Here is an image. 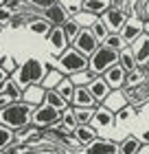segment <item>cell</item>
Masks as SVG:
<instances>
[{"instance_id":"1","label":"cell","mask_w":149,"mask_h":154,"mask_svg":"<svg viewBox=\"0 0 149 154\" xmlns=\"http://www.w3.org/2000/svg\"><path fill=\"white\" fill-rule=\"evenodd\" d=\"M31 112H33V103L24 99H16L7 108L0 110V123H4L11 130H20L22 125L31 123Z\"/></svg>"},{"instance_id":"2","label":"cell","mask_w":149,"mask_h":154,"mask_svg":"<svg viewBox=\"0 0 149 154\" xmlns=\"http://www.w3.org/2000/svg\"><path fill=\"white\" fill-rule=\"evenodd\" d=\"M48 66H51V64H44V62L31 57V60H26L24 64H20L16 71H13L11 77L18 82V86L24 90L26 86H31V84H40L42 79H44Z\"/></svg>"},{"instance_id":"3","label":"cell","mask_w":149,"mask_h":154,"mask_svg":"<svg viewBox=\"0 0 149 154\" xmlns=\"http://www.w3.org/2000/svg\"><path fill=\"white\" fill-rule=\"evenodd\" d=\"M57 68L64 75H75L79 71H86L88 68V55L70 44L64 53L57 55Z\"/></svg>"},{"instance_id":"4","label":"cell","mask_w":149,"mask_h":154,"mask_svg":"<svg viewBox=\"0 0 149 154\" xmlns=\"http://www.w3.org/2000/svg\"><path fill=\"white\" fill-rule=\"evenodd\" d=\"M118 62V51L116 48H110L108 44H99L94 51H92V55L88 57V68L94 75H103L112 64H116Z\"/></svg>"},{"instance_id":"5","label":"cell","mask_w":149,"mask_h":154,"mask_svg":"<svg viewBox=\"0 0 149 154\" xmlns=\"http://www.w3.org/2000/svg\"><path fill=\"white\" fill-rule=\"evenodd\" d=\"M31 123H33L37 130H46V128H53V125H59V123H61V110L48 106V103L33 106Z\"/></svg>"},{"instance_id":"6","label":"cell","mask_w":149,"mask_h":154,"mask_svg":"<svg viewBox=\"0 0 149 154\" xmlns=\"http://www.w3.org/2000/svg\"><path fill=\"white\" fill-rule=\"evenodd\" d=\"M70 44H73L75 48H79L81 53H86L88 57H90L92 51H94V48H97L99 44H101V40H99V38L94 35V33H92L90 26H81V31L75 35V40L70 42Z\"/></svg>"},{"instance_id":"7","label":"cell","mask_w":149,"mask_h":154,"mask_svg":"<svg viewBox=\"0 0 149 154\" xmlns=\"http://www.w3.org/2000/svg\"><path fill=\"white\" fill-rule=\"evenodd\" d=\"M143 33H145V20L140 18V16H130V18L125 20V24L121 26V35L125 38L127 44L136 42Z\"/></svg>"},{"instance_id":"8","label":"cell","mask_w":149,"mask_h":154,"mask_svg":"<svg viewBox=\"0 0 149 154\" xmlns=\"http://www.w3.org/2000/svg\"><path fill=\"white\" fill-rule=\"evenodd\" d=\"M42 16H44L53 26H61V24L70 18V13H68V9L59 2V0H55L53 5H48L46 9H42Z\"/></svg>"},{"instance_id":"9","label":"cell","mask_w":149,"mask_h":154,"mask_svg":"<svg viewBox=\"0 0 149 154\" xmlns=\"http://www.w3.org/2000/svg\"><path fill=\"white\" fill-rule=\"evenodd\" d=\"M116 121V115H114V110H110L108 106H99L94 108V115H92V125H94L97 130H108L112 128Z\"/></svg>"},{"instance_id":"10","label":"cell","mask_w":149,"mask_h":154,"mask_svg":"<svg viewBox=\"0 0 149 154\" xmlns=\"http://www.w3.org/2000/svg\"><path fill=\"white\" fill-rule=\"evenodd\" d=\"M46 40H48V44L53 48V55H59L70 46V40H68L66 33H64L61 26H53V29L46 33Z\"/></svg>"},{"instance_id":"11","label":"cell","mask_w":149,"mask_h":154,"mask_svg":"<svg viewBox=\"0 0 149 154\" xmlns=\"http://www.w3.org/2000/svg\"><path fill=\"white\" fill-rule=\"evenodd\" d=\"M101 20L105 22V26H108L110 31H121V26H123L125 20H127V13L121 9V7H110L108 11L101 13Z\"/></svg>"},{"instance_id":"12","label":"cell","mask_w":149,"mask_h":154,"mask_svg":"<svg viewBox=\"0 0 149 154\" xmlns=\"http://www.w3.org/2000/svg\"><path fill=\"white\" fill-rule=\"evenodd\" d=\"M70 106H75V108H97L99 101L92 97L88 86H75V95L70 99Z\"/></svg>"},{"instance_id":"13","label":"cell","mask_w":149,"mask_h":154,"mask_svg":"<svg viewBox=\"0 0 149 154\" xmlns=\"http://www.w3.org/2000/svg\"><path fill=\"white\" fill-rule=\"evenodd\" d=\"M125 77H127V71L118 64V62H116V64H112L108 71L103 73V79L108 82V86H110L112 90L123 88V86H125Z\"/></svg>"},{"instance_id":"14","label":"cell","mask_w":149,"mask_h":154,"mask_svg":"<svg viewBox=\"0 0 149 154\" xmlns=\"http://www.w3.org/2000/svg\"><path fill=\"white\" fill-rule=\"evenodd\" d=\"M132 51H134V57H136L138 66H147L149 64V33H143L136 42H132Z\"/></svg>"},{"instance_id":"15","label":"cell","mask_w":149,"mask_h":154,"mask_svg":"<svg viewBox=\"0 0 149 154\" xmlns=\"http://www.w3.org/2000/svg\"><path fill=\"white\" fill-rule=\"evenodd\" d=\"M73 134L77 137V143H79L81 148H86L88 143H92V141L99 137V130H97L92 123H79V125L73 130Z\"/></svg>"},{"instance_id":"16","label":"cell","mask_w":149,"mask_h":154,"mask_svg":"<svg viewBox=\"0 0 149 154\" xmlns=\"http://www.w3.org/2000/svg\"><path fill=\"white\" fill-rule=\"evenodd\" d=\"M88 90L92 93V97H94V99H97L99 103H103V99L110 95V90H112V88L108 86V82L103 79V75H97L94 79H92V82L88 84Z\"/></svg>"},{"instance_id":"17","label":"cell","mask_w":149,"mask_h":154,"mask_svg":"<svg viewBox=\"0 0 149 154\" xmlns=\"http://www.w3.org/2000/svg\"><path fill=\"white\" fill-rule=\"evenodd\" d=\"M86 152H90V154H110V152H118V143H114V141H110V139H94L92 143H88L86 148H83Z\"/></svg>"},{"instance_id":"18","label":"cell","mask_w":149,"mask_h":154,"mask_svg":"<svg viewBox=\"0 0 149 154\" xmlns=\"http://www.w3.org/2000/svg\"><path fill=\"white\" fill-rule=\"evenodd\" d=\"M118 64L123 66L127 73H132L134 68H138V62H136V57H134V51H132L130 44L123 46V48L118 51Z\"/></svg>"},{"instance_id":"19","label":"cell","mask_w":149,"mask_h":154,"mask_svg":"<svg viewBox=\"0 0 149 154\" xmlns=\"http://www.w3.org/2000/svg\"><path fill=\"white\" fill-rule=\"evenodd\" d=\"M112 7V0H83L81 2V9L92 13V16H101L103 11H108Z\"/></svg>"},{"instance_id":"20","label":"cell","mask_w":149,"mask_h":154,"mask_svg":"<svg viewBox=\"0 0 149 154\" xmlns=\"http://www.w3.org/2000/svg\"><path fill=\"white\" fill-rule=\"evenodd\" d=\"M24 26H26V29H29L31 33H37V35H46V33L53 29V24L48 22V20H46L44 16H37V18L29 20V22H26Z\"/></svg>"},{"instance_id":"21","label":"cell","mask_w":149,"mask_h":154,"mask_svg":"<svg viewBox=\"0 0 149 154\" xmlns=\"http://www.w3.org/2000/svg\"><path fill=\"white\" fill-rule=\"evenodd\" d=\"M42 103H48V106H53V108H57V110H64V108L70 106V103L64 99L55 88H46L44 90V101H42Z\"/></svg>"},{"instance_id":"22","label":"cell","mask_w":149,"mask_h":154,"mask_svg":"<svg viewBox=\"0 0 149 154\" xmlns=\"http://www.w3.org/2000/svg\"><path fill=\"white\" fill-rule=\"evenodd\" d=\"M55 90L66 99L68 103H70V99H73V95H75V84H73V79H70L68 75H64L61 79L57 82V86H55Z\"/></svg>"},{"instance_id":"23","label":"cell","mask_w":149,"mask_h":154,"mask_svg":"<svg viewBox=\"0 0 149 154\" xmlns=\"http://www.w3.org/2000/svg\"><path fill=\"white\" fill-rule=\"evenodd\" d=\"M13 143H16V130H11L4 123H0V152H7Z\"/></svg>"},{"instance_id":"24","label":"cell","mask_w":149,"mask_h":154,"mask_svg":"<svg viewBox=\"0 0 149 154\" xmlns=\"http://www.w3.org/2000/svg\"><path fill=\"white\" fill-rule=\"evenodd\" d=\"M138 150H140V139H136V137H125L123 141L118 143V152L121 154H138Z\"/></svg>"},{"instance_id":"25","label":"cell","mask_w":149,"mask_h":154,"mask_svg":"<svg viewBox=\"0 0 149 154\" xmlns=\"http://www.w3.org/2000/svg\"><path fill=\"white\" fill-rule=\"evenodd\" d=\"M61 77H64V73L59 71V68H51V66H48V71H46V75H44V79H42L40 84H42L44 88H55Z\"/></svg>"},{"instance_id":"26","label":"cell","mask_w":149,"mask_h":154,"mask_svg":"<svg viewBox=\"0 0 149 154\" xmlns=\"http://www.w3.org/2000/svg\"><path fill=\"white\" fill-rule=\"evenodd\" d=\"M103 44H108L110 48H116V51H121L123 46H127V42H125L123 35H121V31H110L108 35H105Z\"/></svg>"},{"instance_id":"27","label":"cell","mask_w":149,"mask_h":154,"mask_svg":"<svg viewBox=\"0 0 149 154\" xmlns=\"http://www.w3.org/2000/svg\"><path fill=\"white\" fill-rule=\"evenodd\" d=\"M70 77V79H73V84H75V86H88V84L92 82V79H94V73H92L90 71V68H86V71H79V73H75V75H68Z\"/></svg>"},{"instance_id":"28","label":"cell","mask_w":149,"mask_h":154,"mask_svg":"<svg viewBox=\"0 0 149 154\" xmlns=\"http://www.w3.org/2000/svg\"><path fill=\"white\" fill-rule=\"evenodd\" d=\"M61 125L64 128H68V130H75L77 125V117H75V110H73V106H68V108H64L61 110Z\"/></svg>"},{"instance_id":"29","label":"cell","mask_w":149,"mask_h":154,"mask_svg":"<svg viewBox=\"0 0 149 154\" xmlns=\"http://www.w3.org/2000/svg\"><path fill=\"white\" fill-rule=\"evenodd\" d=\"M110 93H112V90H110ZM103 106H108L110 110H114V112H116L121 106H125V97H123V93H121V88H116V97H110V95L105 97Z\"/></svg>"},{"instance_id":"30","label":"cell","mask_w":149,"mask_h":154,"mask_svg":"<svg viewBox=\"0 0 149 154\" xmlns=\"http://www.w3.org/2000/svg\"><path fill=\"white\" fill-rule=\"evenodd\" d=\"M90 29H92V33H94V35L99 38V40H105V35H108V33H110V29H108V26H105V22H103V20H101V16H97L94 20H92V24H90Z\"/></svg>"},{"instance_id":"31","label":"cell","mask_w":149,"mask_h":154,"mask_svg":"<svg viewBox=\"0 0 149 154\" xmlns=\"http://www.w3.org/2000/svg\"><path fill=\"white\" fill-rule=\"evenodd\" d=\"M4 93L9 95L13 101H16V99H22V88L18 86V82L13 79V77H9V79L4 82Z\"/></svg>"},{"instance_id":"32","label":"cell","mask_w":149,"mask_h":154,"mask_svg":"<svg viewBox=\"0 0 149 154\" xmlns=\"http://www.w3.org/2000/svg\"><path fill=\"white\" fill-rule=\"evenodd\" d=\"M61 29H64V33H66V35H68V40H70V42H73V40H75V35H77V33H79V31H81V24H79V22H77V20H75V18H68V20H66V22H64V24H61Z\"/></svg>"},{"instance_id":"33","label":"cell","mask_w":149,"mask_h":154,"mask_svg":"<svg viewBox=\"0 0 149 154\" xmlns=\"http://www.w3.org/2000/svg\"><path fill=\"white\" fill-rule=\"evenodd\" d=\"M75 117H77V123H92V115H94V108H75Z\"/></svg>"},{"instance_id":"34","label":"cell","mask_w":149,"mask_h":154,"mask_svg":"<svg viewBox=\"0 0 149 154\" xmlns=\"http://www.w3.org/2000/svg\"><path fill=\"white\" fill-rule=\"evenodd\" d=\"M134 112H138V110L134 108V106H130V103H125V106H121L114 115H116V121H127V119H130Z\"/></svg>"},{"instance_id":"35","label":"cell","mask_w":149,"mask_h":154,"mask_svg":"<svg viewBox=\"0 0 149 154\" xmlns=\"http://www.w3.org/2000/svg\"><path fill=\"white\" fill-rule=\"evenodd\" d=\"M13 13H16L13 9H9L4 2H0V22H2V24H9V20H11Z\"/></svg>"},{"instance_id":"36","label":"cell","mask_w":149,"mask_h":154,"mask_svg":"<svg viewBox=\"0 0 149 154\" xmlns=\"http://www.w3.org/2000/svg\"><path fill=\"white\" fill-rule=\"evenodd\" d=\"M24 24H26V20H24L22 13H13L7 26H11V29H20V26H24Z\"/></svg>"},{"instance_id":"37","label":"cell","mask_w":149,"mask_h":154,"mask_svg":"<svg viewBox=\"0 0 149 154\" xmlns=\"http://www.w3.org/2000/svg\"><path fill=\"white\" fill-rule=\"evenodd\" d=\"M0 64H2V68H4V71L9 73V75H13V71L18 68V64H16V62H13L11 57H4V55H2V60H0Z\"/></svg>"},{"instance_id":"38","label":"cell","mask_w":149,"mask_h":154,"mask_svg":"<svg viewBox=\"0 0 149 154\" xmlns=\"http://www.w3.org/2000/svg\"><path fill=\"white\" fill-rule=\"evenodd\" d=\"M26 2H29L31 7H35V9L42 13V9H46L48 5H53V2H55V0H26Z\"/></svg>"},{"instance_id":"39","label":"cell","mask_w":149,"mask_h":154,"mask_svg":"<svg viewBox=\"0 0 149 154\" xmlns=\"http://www.w3.org/2000/svg\"><path fill=\"white\" fill-rule=\"evenodd\" d=\"M11 101H13V99H11V97H9V95H7L4 90H2V93H0V110H2V108H7Z\"/></svg>"},{"instance_id":"40","label":"cell","mask_w":149,"mask_h":154,"mask_svg":"<svg viewBox=\"0 0 149 154\" xmlns=\"http://www.w3.org/2000/svg\"><path fill=\"white\" fill-rule=\"evenodd\" d=\"M9 77H11V75H9V73H7L4 68H2V64H0V79H2V82H7Z\"/></svg>"},{"instance_id":"41","label":"cell","mask_w":149,"mask_h":154,"mask_svg":"<svg viewBox=\"0 0 149 154\" xmlns=\"http://www.w3.org/2000/svg\"><path fill=\"white\" fill-rule=\"evenodd\" d=\"M140 141H143V143H149V130L143 132V139H140Z\"/></svg>"},{"instance_id":"42","label":"cell","mask_w":149,"mask_h":154,"mask_svg":"<svg viewBox=\"0 0 149 154\" xmlns=\"http://www.w3.org/2000/svg\"><path fill=\"white\" fill-rule=\"evenodd\" d=\"M2 90H4V82L0 79V93H2Z\"/></svg>"},{"instance_id":"43","label":"cell","mask_w":149,"mask_h":154,"mask_svg":"<svg viewBox=\"0 0 149 154\" xmlns=\"http://www.w3.org/2000/svg\"><path fill=\"white\" fill-rule=\"evenodd\" d=\"M0 60H2V55H0Z\"/></svg>"}]
</instances>
